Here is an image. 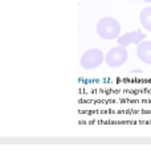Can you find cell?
Instances as JSON below:
<instances>
[{
  "label": "cell",
  "mask_w": 151,
  "mask_h": 159,
  "mask_svg": "<svg viewBox=\"0 0 151 159\" xmlns=\"http://www.w3.org/2000/svg\"><path fill=\"white\" fill-rule=\"evenodd\" d=\"M97 33L103 40H117L121 33V24L114 17H102L97 23Z\"/></svg>",
  "instance_id": "cell-1"
},
{
  "label": "cell",
  "mask_w": 151,
  "mask_h": 159,
  "mask_svg": "<svg viewBox=\"0 0 151 159\" xmlns=\"http://www.w3.org/2000/svg\"><path fill=\"white\" fill-rule=\"evenodd\" d=\"M129 58V52L126 47H114L106 53L105 56V61L110 68H119L127 61Z\"/></svg>",
  "instance_id": "cell-2"
},
{
  "label": "cell",
  "mask_w": 151,
  "mask_h": 159,
  "mask_svg": "<svg viewBox=\"0 0 151 159\" xmlns=\"http://www.w3.org/2000/svg\"><path fill=\"white\" fill-rule=\"evenodd\" d=\"M103 60H105L103 52L101 51V49L93 48V49H89V51H86L82 54L81 66L84 69H89V70L90 69H95L103 62Z\"/></svg>",
  "instance_id": "cell-3"
},
{
  "label": "cell",
  "mask_w": 151,
  "mask_h": 159,
  "mask_svg": "<svg viewBox=\"0 0 151 159\" xmlns=\"http://www.w3.org/2000/svg\"><path fill=\"white\" fill-rule=\"evenodd\" d=\"M146 39V33H142L140 31H135V32H129L125 33L122 36H119L117 39L118 45L121 47H127L130 44H140Z\"/></svg>",
  "instance_id": "cell-4"
},
{
  "label": "cell",
  "mask_w": 151,
  "mask_h": 159,
  "mask_svg": "<svg viewBox=\"0 0 151 159\" xmlns=\"http://www.w3.org/2000/svg\"><path fill=\"white\" fill-rule=\"evenodd\" d=\"M137 56L143 64L151 65V41H143L138 44L137 48Z\"/></svg>",
  "instance_id": "cell-5"
},
{
  "label": "cell",
  "mask_w": 151,
  "mask_h": 159,
  "mask_svg": "<svg viewBox=\"0 0 151 159\" xmlns=\"http://www.w3.org/2000/svg\"><path fill=\"white\" fill-rule=\"evenodd\" d=\"M139 21L146 31L151 32V7L143 8L139 13Z\"/></svg>",
  "instance_id": "cell-6"
},
{
  "label": "cell",
  "mask_w": 151,
  "mask_h": 159,
  "mask_svg": "<svg viewBox=\"0 0 151 159\" xmlns=\"http://www.w3.org/2000/svg\"><path fill=\"white\" fill-rule=\"evenodd\" d=\"M135 73L143 74V70H142V69H134V70H131V74H135Z\"/></svg>",
  "instance_id": "cell-7"
},
{
  "label": "cell",
  "mask_w": 151,
  "mask_h": 159,
  "mask_svg": "<svg viewBox=\"0 0 151 159\" xmlns=\"http://www.w3.org/2000/svg\"><path fill=\"white\" fill-rule=\"evenodd\" d=\"M143 2H146V3H151V0H143Z\"/></svg>",
  "instance_id": "cell-8"
}]
</instances>
